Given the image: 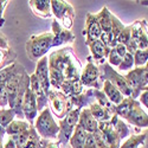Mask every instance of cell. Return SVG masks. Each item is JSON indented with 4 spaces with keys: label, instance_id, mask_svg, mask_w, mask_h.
Returning <instances> with one entry per match:
<instances>
[{
    "label": "cell",
    "instance_id": "cell-7",
    "mask_svg": "<svg viewBox=\"0 0 148 148\" xmlns=\"http://www.w3.org/2000/svg\"><path fill=\"white\" fill-rule=\"evenodd\" d=\"M79 113H81V109H72L64 119L59 120V123H58L59 133H58V139H57V142L59 145L69 143L70 138L72 136L76 126L78 125Z\"/></svg>",
    "mask_w": 148,
    "mask_h": 148
},
{
    "label": "cell",
    "instance_id": "cell-38",
    "mask_svg": "<svg viewBox=\"0 0 148 148\" xmlns=\"http://www.w3.org/2000/svg\"><path fill=\"white\" fill-rule=\"evenodd\" d=\"M108 62L107 63L110 65V66H119L120 64H121V62H122V59H123V57L115 50V49L113 47L112 50H110V52H109V55H108Z\"/></svg>",
    "mask_w": 148,
    "mask_h": 148
},
{
    "label": "cell",
    "instance_id": "cell-40",
    "mask_svg": "<svg viewBox=\"0 0 148 148\" xmlns=\"http://www.w3.org/2000/svg\"><path fill=\"white\" fill-rule=\"evenodd\" d=\"M94 138H95V141H96V145H97V148H109L102 136V134L100 130H96L94 133Z\"/></svg>",
    "mask_w": 148,
    "mask_h": 148
},
{
    "label": "cell",
    "instance_id": "cell-15",
    "mask_svg": "<svg viewBox=\"0 0 148 148\" xmlns=\"http://www.w3.org/2000/svg\"><path fill=\"white\" fill-rule=\"evenodd\" d=\"M34 75L37 76V78H38L44 92L47 96L49 91L51 90V85H50V77H49V63H47L46 56L37 62Z\"/></svg>",
    "mask_w": 148,
    "mask_h": 148
},
{
    "label": "cell",
    "instance_id": "cell-39",
    "mask_svg": "<svg viewBox=\"0 0 148 148\" xmlns=\"http://www.w3.org/2000/svg\"><path fill=\"white\" fill-rule=\"evenodd\" d=\"M8 106V91L6 83H0V107Z\"/></svg>",
    "mask_w": 148,
    "mask_h": 148
},
{
    "label": "cell",
    "instance_id": "cell-4",
    "mask_svg": "<svg viewBox=\"0 0 148 148\" xmlns=\"http://www.w3.org/2000/svg\"><path fill=\"white\" fill-rule=\"evenodd\" d=\"M148 49V29L147 20L139 19L132 24V38L127 45V51L134 53L136 50Z\"/></svg>",
    "mask_w": 148,
    "mask_h": 148
},
{
    "label": "cell",
    "instance_id": "cell-11",
    "mask_svg": "<svg viewBox=\"0 0 148 148\" xmlns=\"http://www.w3.org/2000/svg\"><path fill=\"white\" fill-rule=\"evenodd\" d=\"M98 130L101 132L102 136L109 148H120L122 145V139L115 129L112 120L106 122H98Z\"/></svg>",
    "mask_w": 148,
    "mask_h": 148
},
{
    "label": "cell",
    "instance_id": "cell-50",
    "mask_svg": "<svg viewBox=\"0 0 148 148\" xmlns=\"http://www.w3.org/2000/svg\"><path fill=\"white\" fill-rule=\"evenodd\" d=\"M145 90H148V85H147V87H146V89Z\"/></svg>",
    "mask_w": 148,
    "mask_h": 148
},
{
    "label": "cell",
    "instance_id": "cell-23",
    "mask_svg": "<svg viewBox=\"0 0 148 148\" xmlns=\"http://www.w3.org/2000/svg\"><path fill=\"white\" fill-rule=\"evenodd\" d=\"M95 16L102 32H112V12L108 10V7H102V10Z\"/></svg>",
    "mask_w": 148,
    "mask_h": 148
},
{
    "label": "cell",
    "instance_id": "cell-32",
    "mask_svg": "<svg viewBox=\"0 0 148 148\" xmlns=\"http://www.w3.org/2000/svg\"><path fill=\"white\" fill-rule=\"evenodd\" d=\"M20 65H21V64H19V63H17V62H14V63L11 64L10 66L3 69L1 71H0V83H6V82L18 71V69L20 68Z\"/></svg>",
    "mask_w": 148,
    "mask_h": 148
},
{
    "label": "cell",
    "instance_id": "cell-46",
    "mask_svg": "<svg viewBox=\"0 0 148 148\" xmlns=\"http://www.w3.org/2000/svg\"><path fill=\"white\" fill-rule=\"evenodd\" d=\"M44 148H59V143L58 142H47Z\"/></svg>",
    "mask_w": 148,
    "mask_h": 148
},
{
    "label": "cell",
    "instance_id": "cell-3",
    "mask_svg": "<svg viewBox=\"0 0 148 148\" xmlns=\"http://www.w3.org/2000/svg\"><path fill=\"white\" fill-rule=\"evenodd\" d=\"M52 33L45 32L39 36H31L26 42V52L31 60H39L46 56L52 47Z\"/></svg>",
    "mask_w": 148,
    "mask_h": 148
},
{
    "label": "cell",
    "instance_id": "cell-41",
    "mask_svg": "<svg viewBox=\"0 0 148 148\" xmlns=\"http://www.w3.org/2000/svg\"><path fill=\"white\" fill-rule=\"evenodd\" d=\"M138 101L140 104L146 107V109L148 110V90H143L140 92V95L138 97Z\"/></svg>",
    "mask_w": 148,
    "mask_h": 148
},
{
    "label": "cell",
    "instance_id": "cell-47",
    "mask_svg": "<svg viewBox=\"0 0 148 148\" xmlns=\"http://www.w3.org/2000/svg\"><path fill=\"white\" fill-rule=\"evenodd\" d=\"M6 134V130H5V128H3V127H0V141L3 140V138H4V135Z\"/></svg>",
    "mask_w": 148,
    "mask_h": 148
},
{
    "label": "cell",
    "instance_id": "cell-17",
    "mask_svg": "<svg viewBox=\"0 0 148 148\" xmlns=\"http://www.w3.org/2000/svg\"><path fill=\"white\" fill-rule=\"evenodd\" d=\"M30 89L32 91V94L34 95L36 97V101H37V108H38V113L43 112V110L47 107V96L46 94L44 92L42 85L38 81V78H37V76L34 75V73H32V75L30 76Z\"/></svg>",
    "mask_w": 148,
    "mask_h": 148
},
{
    "label": "cell",
    "instance_id": "cell-26",
    "mask_svg": "<svg viewBox=\"0 0 148 148\" xmlns=\"http://www.w3.org/2000/svg\"><path fill=\"white\" fill-rule=\"evenodd\" d=\"M89 109L92 114V116L95 117V120L97 122H106V121H110L113 119L114 115H112L107 109L102 108L98 103L96 102H92L90 106H89Z\"/></svg>",
    "mask_w": 148,
    "mask_h": 148
},
{
    "label": "cell",
    "instance_id": "cell-8",
    "mask_svg": "<svg viewBox=\"0 0 148 148\" xmlns=\"http://www.w3.org/2000/svg\"><path fill=\"white\" fill-rule=\"evenodd\" d=\"M47 101L50 103V107L53 112V114L59 119H64L71 110V103H70V97L65 96L60 90L51 89L47 94Z\"/></svg>",
    "mask_w": 148,
    "mask_h": 148
},
{
    "label": "cell",
    "instance_id": "cell-16",
    "mask_svg": "<svg viewBox=\"0 0 148 148\" xmlns=\"http://www.w3.org/2000/svg\"><path fill=\"white\" fill-rule=\"evenodd\" d=\"M102 33L101 26L97 21V18L92 13L87 14V19H85V29L83 31V34L85 36V44H88L95 39H98Z\"/></svg>",
    "mask_w": 148,
    "mask_h": 148
},
{
    "label": "cell",
    "instance_id": "cell-18",
    "mask_svg": "<svg viewBox=\"0 0 148 148\" xmlns=\"http://www.w3.org/2000/svg\"><path fill=\"white\" fill-rule=\"evenodd\" d=\"M90 49V52H91V58L94 60V63L96 64H104L106 63V59L108 58V55L112 49L106 46L100 39H95L90 43L87 44Z\"/></svg>",
    "mask_w": 148,
    "mask_h": 148
},
{
    "label": "cell",
    "instance_id": "cell-43",
    "mask_svg": "<svg viewBox=\"0 0 148 148\" xmlns=\"http://www.w3.org/2000/svg\"><path fill=\"white\" fill-rule=\"evenodd\" d=\"M0 49H11L8 45V39L7 37L0 31Z\"/></svg>",
    "mask_w": 148,
    "mask_h": 148
},
{
    "label": "cell",
    "instance_id": "cell-44",
    "mask_svg": "<svg viewBox=\"0 0 148 148\" xmlns=\"http://www.w3.org/2000/svg\"><path fill=\"white\" fill-rule=\"evenodd\" d=\"M4 148H17V146H16L14 141L12 140V138H11V136L8 138V140L6 141V143L4 145Z\"/></svg>",
    "mask_w": 148,
    "mask_h": 148
},
{
    "label": "cell",
    "instance_id": "cell-20",
    "mask_svg": "<svg viewBox=\"0 0 148 148\" xmlns=\"http://www.w3.org/2000/svg\"><path fill=\"white\" fill-rule=\"evenodd\" d=\"M29 4L36 16L42 18H50L52 16L50 0H31Z\"/></svg>",
    "mask_w": 148,
    "mask_h": 148
},
{
    "label": "cell",
    "instance_id": "cell-31",
    "mask_svg": "<svg viewBox=\"0 0 148 148\" xmlns=\"http://www.w3.org/2000/svg\"><path fill=\"white\" fill-rule=\"evenodd\" d=\"M14 117H16V112H14V109H12V108H1L0 109V127H3V128H7L8 125L12 122V121H14Z\"/></svg>",
    "mask_w": 148,
    "mask_h": 148
},
{
    "label": "cell",
    "instance_id": "cell-25",
    "mask_svg": "<svg viewBox=\"0 0 148 148\" xmlns=\"http://www.w3.org/2000/svg\"><path fill=\"white\" fill-rule=\"evenodd\" d=\"M32 126L30 125L29 122H25V121H21V120H14L12 121L8 127L5 129L6 130V134H8L10 136H16V135H19L24 132H26L31 128Z\"/></svg>",
    "mask_w": 148,
    "mask_h": 148
},
{
    "label": "cell",
    "instance_id": "cell-28",
    "mask_svg": "<svg viewBox=\"0 0 148 148\" xmlns=\"http://www.w3.org/2000/svg\"><path fill=\"white\" fill-rule=\"evenodd\" d=\"M94 96H95V102H96V103H98L102 108L107 109L112 115H115L116 106L113 104L112 102L108 100L107 96L103 94L102 90H96V89H94Z\"/></svg>",
    "mask_w": 148,
    "mask_h": 148
},
{
    "label": "cell",
    "instance_id": "cell-24",
    "mask_svg": "<svg viewBox=\"0 0 148 148\" xmlns=\"http://www.w3.org/2000/svg\"><path fill=\"white\" fill-rule=\"evenodd\" d=\"M88 134L89 133H87L81 126L77 125L76 128H75V132H73L72 136L70 138V141H69L71 148H83Z\"/></svg>",
    "mask_w": 148,
    "mask_h": 148
},
{
    "label": "cell",
    "instance_id": "cell-9",
    "mask_svg": "<svg viewBox=\"0 0 148 148\" xmlns=\"http://www.w3.org/2000/svg\"><path fill=\"white\" fill-rule=\"evenodd\" d=\"M51 12L55 16L56 20L66 30H70L73 25V19H75V11L73 7L62 0H52L51 1Z\"/></svg>",
    "mask_w": 148,
    "mask_h": 148
},
{
    "label": "cell",
    "instance_id": "cell-2",
    "mask_svg": "<svg viewBox=\"0 0 148 148\" xmlns=\"http://www.w3.org/2000/svg\"><path fill=\"white\" fill-rule=\"evenodd\" d=\"M36 132L43 140H56L58 139V133H59V126L55 121L51 110L49 107H46L43 112L39 113L37 116L34 125H33Z\"/></svg>",
    "mask_w": 148,
    "mask_h": 148
},
{
    "label": "cell",
    "instance_id": "cell-10",
    "mask_svg": "<svg viewBox=\"0 0 148 148\" xmlns=\"http://www.w3.org/2000/svg\"><path fill=\"white\" fill-rule=\"evenodd\" d=\"M100 68H98L94 60L90 57H88V62L85 68L81 72V83L83 87L89 88V89H96V90H101L102 84H101V78H100Z\"/></svg>",
    "mask_w": 148,
    "mask_h": 148
},
{
    "label": "cell",
    "instance_id": "cell-6",
    "mask_svg": "<svg viewBox=\"0 0 148 148\" xmlns=\"http://www.w3.org/2000/svg\"><path fill=\"white\" fill-rule=\"evenodd\" d=\"M127 79L129 87L133 90V97L134 100H138V97L141 91L146 89L148 85V63L145 66L134 68L133 70L128 71L125 76Z\"/></svg>",
    "mask_w": 148,
    "mask_h": 148
},
{
    "label": "cell",
    "instance_id": "cell-14",
    "mask_svg": "<svg viewBox=\"0 0 148 148\" xmlns=\"http://www.w3.org/2000/svg\"><path fill=\"white\" fill-rule=\"evenodd\" d=\"M126 121L138 128H148V114L142 109L138 100L135 101Z\"/></svg>",
    "mask_w": 148,
    "mask_h": 148
},
{
    "label": "cell",
    "instance_id": "cell-37",
    "mask_svg": "<svg viewBox=\"0 0 148 148\" xmlns=\"http://www.w3.org/2000/svg\"><path fill=\"white\" fill-rule=\"evenodd\" d=\"M130 38H132V25H128L123 29V31L117 36L116 38V44H122L127 46L130 42Z\"/></svg>",
    "mask_w": 148,
    "mask_h": 148
},
{
    "label": "cell",
    "instance_id": "cell-42",
    "mask_svg": "<svg viewBox=\"0 0 148 148\" xmlns=\"http://www.w3.org/2000/svg\"><path fill=\"white\" fill-rule=\"evenodd\" d=\"M83 148H97V145H96V141H95V138H94V134H88L87 140H85V143H84Z\"/></svg>",
    "mask_w": 148,
    "mask_h": 148
},
{
    "label": "cell",
    "instance_id": "cell-30",
    "mask_svg": "<svg viewBox=\"0 0 148 148\" xmlns=\"http://www.w3.org/2000/svg\"><path fill=\"white\" fill-rule=\"evenodd\" d=\"M147 139L146 134H133L129 135L128 139L121 145L120 148H140L145 145V141Z\"/></svg>",
    "mask_w": 148,
    "mask_h": 148
},
{
    "label": "cell",
    "instance_id": "cell-48",
    "mask_svg": "<svg viewBox=\"0 0 148 148\" xmlns=\"http://www.w3.org/2000/svg\"><path fill=\"white\" fill-rule=\"evenodd\" d=\"M142 6H148V1H139Z\"/></svg>",
    "mask_w": 148,
    "mask_h": 148
},
{
    "label": "cell",
    "instance_id": "cell-19",
    "mask_svg": "<svg viewBox=\"0 0 148 148\" xmlns=\"http://www.w3.org/2000/svg\"><path fill=\"white\" fill-rule=\"evenodd\" d=\"M78 126H81L85 132L89 133V134H94L96 130H98V122L92 116L89 107L83 108L81 110L79 119H78Z\"/></svg>",
    "mask_w": 148,
    "mask_h": 148
},
{
    "label": "cell",
    "instance_id": "cell-34",
    "mask_svg": "<svg viewBox=\"0 0 148 148\" xmlns=\"http://www.w3.org/2000/svg\"><path fill=\"white\" fill-rule=\"evenodd\" d=\"M135 66H134V56L133 53L130 52H127L123 57L121 64L117 66V70L119 71H130L133 70Z\"/></svg>",
    "mask_w": 148,
    "mask_h": 148
},
{
    "label": "cell",
    "instance_id": "cell-13",
    "mask_svg": "<svg viewBox=\"0 0 148 148\" xmlns=\"http://www.w3.org/2000/svg\"><path fill=\"white\" fill-rule=\"evenodd\" d=\"M23 114L24 117L27 120V122L31 126L34 125V121L38 116V108H37V101L36 97L32 94L31 89L29 88L24 95V100H23Z\"/></svg>",
    "mask_w": 148,
    "mask_h": 148
},
{
    "label": "cell",
    "instance_id": "cell-29",
    "mask_svg": "<svg viewBox=\"0 0 148 148\" xmlns=\"http://www.w3.org/2000/svg\"><path fill=\"white\" fill-rule=\"evenodd\" d=\"M17 59V53L12 49H0V71L13 64Z\"/></svg>",
    "mask_w": 148,
    "mask_h": 148
},
{
    "label": "cell",
    "instance_id": "cell-21",
    "mask_svg": "<svg viewBox=\"0 0 148 148\" xmlns=\"http://www.w3.org/2000/svg\"><path fill=\"white\" fill-rule=\"evenodd\" d=\"M59 90L68 97H73L82 94L84 91V87L81 83V79H68L63 82Z\"/></svg>",
    "mask_w": 148,
    "mask_h": 148
},
{
    "label": "cell",
    "instance_id": "cell-1",
    "mask_svg": "<svg viewBox=\"0 0 148 148\" xmlns=\"http://www.w3.org/2000/svg\"><path fill=\"white\" fill-rule=\"evenodd\" d=\"M47 63L51 89L59 90L64 81L79 79L81 77L82 65L71 47H63L52 52L47 58Z\"/></svg>",
    "mask_w": 148,
    "mask_h": 148
},
{
    "label": "cell",
    "instance_id": "cell-33",
    "mask_svg": "<svg viewBox=\"0 0 148 148\" xmlns=\"http://www.w3.org/2000/svg\"><path fill=\"white\" fill-rule=\"evenodd\" d=\"M133 56H134V66L135 68L145 66L148 63V49L136 50L133 53Z\"/></svg>",
    "mask_w": 148,
    "mask_h": 148
},
{
    "label": "cell",
    "instance_id": "cell-22",
    "mask_svg": "<svg viewBox=\"0 0 148 148\" xmlns=\"http://www.w3.org/2000/svg\"><path fill=\"white\" fill-rule=\"evenodd\" d=\"M102 91H103V94L107 96L108 100L112 102L113 104H115V106L120 104V103L123 101V98H125V96L121 94V91H120L116 87H114V85L110 83L109 81H103Z\"/></svg>",
    "mask_w": 148,
    "mask_h": 148
},
{
    "label": "cell",
    "instance_id": "cell-36",
    "mask_svg": "<svg viewBox=\"0 0 148 148\" xmlns=\"http://www.w3.org/2000/svg\"><path fill=\"white\" fill-rule=\"evenodd\" d=\"M32 128H33V126H32L29 130L24 132V133H21V134H19V135H16V136H11V138H12V140L14 141V143H16L17 148H24V147H25L26 142H27V141H29V139H30V135H31Z\"/></svg>",
    "mask_w": 148,
    "mask_h": 148
},
{
    "label": "cell",
    "instance_id": "cell-12",
    "mask_svg": "<svg viewBox=\"0 0 148 148\" xmlns=\"http://www.w3.org/2000/svg\"><path fill=\"white\" fill-rule=\"evenodd\" d=\"M51 33H52V47H58L60 45L73 43L75 40V34H73L70 30L64 29L57 20L52 21L51 25Z\"/></svg>",
    "mask_w": 148,
    "mask_h": 148
},
{
    "label": "cell",
    "instance_id": "cell-35",
    "mask_svg": "<svg viewBox=\"0 0 148 148\" xmlns=\"http://www.w3.org/2000/svg\"><path fill=\"white\" fill-rule=\"evenodd\" d=\"M126 26L122 24V21L112 13V36H113V38H114V42L116 44V38H117V36L123 31V29H125Z\"/></svg>",
    "mask_w": 148,
    "mask_h": 148
},
{
    "label": "cell",
    "instance_id": "cell-5",
    "mask_svg": "<svg viewBox=\"0 0 148 148\" xmlns=\"http://www.w3.org/2000/svg\"><path fill=\"white\" fill-rule=\"evenodd\" d=\"M100 78L103 83V81H109L114 87H116L121 94L125 97H133V90L129 87V84L127 82V79L125 78V76H122L119 73V71L114 70L113 66H110L107 62L104 64L101 65L100 68Z\"/></svg>",
    "mask_w": 148,
    "mask_h": 148
},
{
    "label": "cell",
    "instance_id": "cell-27",
    "mask_svg": "<svg viewBox=\"0 0 148 148\" xmlns=\"http://www.w3.org/2000/svg\"><path fill=\"white\" fill-rule=\"evenodd\" d=\"M135 101L136 100H134V98L132 97H125L123 98V101L116 106V110H115V115L119 116L120 119H123V120H126L130 113V110L135 103Z\"/></svg>",
    "mask_w": 148,
    "mask_h": 148
},
{
    "label": "cell",
    "instance_id": "cell-45",
    "mask_svg": "<svg viewBox=\"0 0 148 148\" xmlns=\"http://www.w3.org/2000/svg\"><path fill=\"white\" fill-rule=\"evenodd\" d=\"M6 4L7 1H0V26L4 25V19L1 18V16H3V8L6 6Z\"/></svg>",
    "mask_w": 148,
    "mask_h": 148
},
{
    "label": "cell",
    "instance_id": "cell-49",
    "mask_svg": "<svg viewBox=\"0 0 148 148\" xmlns=\"http://www.w3.org/2000/svg\"><path fill=\"white\" fill-rule=\"evenodd\" d=\"M0 148H4V145H3V140L0 141Z\"/></svg>",
    "mask_w": 148,
    "mask_h": 148
}]
</instances>
